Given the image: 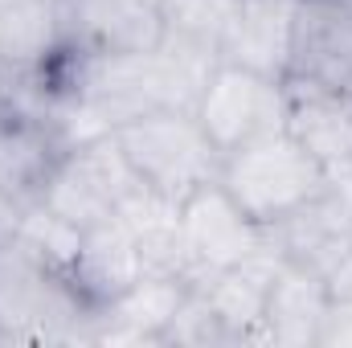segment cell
<instances>
[{"label": "cell", "mask_w": 352, "mask_h": 348, "mask_svg": "<svg viewBox=\"0 0 352 348\" xmlns=\"http://www.w3.org/2000/svg\"><path fill=\"white\" fill-rule=\"evenodd\" d=\"M278 266H283V254L270 242L254 259L197 283V295L221 320V328L230 332V345H263V312H266V295H270V283H274Z\"/></svg>", "instance_id": "obj_14"}, {"label": "cell", "mask_w": 352, "mask_h": 348, "mask_svg": "<svg viewBox=\"0 0 352 348\" xmlns=\"http://www.w3.org/2000/svg\"><path fill=\"white\" fill-rule=\"evenodd\" d=\"M62 50L58 0H0V70L33 74Z\"/></svg>", "instance_id": "obj_17"}, {"label": "cell", "mask_w": 352, "mask_h": 348, "mask_svg": "<svg viewBox=\"0 0 352 348\" xmlns=\"http://www.w3.org/2000/svg\"><path fill=\"white\" fill-rule=\"evenodd\" d=\"M140 184L144 180L135 176L123 148L107 131V135H94L87 144H74L62 156L58 173L50 176L45 197L37 205H45L50 213H58L62 221H70L78 230H90V226L115 217Z\"/></svg>", "instance_id": "obj_5"}, {"label": "cell", "mask_w": 352, "mask_h": 348, "mask_svg": "<svg viewBox=\"0 0 352 348\" xmlns=\"http://www.w3.org/2000/svg\"><path fill=\"white\" fill-rule=\"evenodd\" d=\"M62 45L82 54L156 50L164 37V0H58Z\"/></svg>", "instance_id": "obj_9"}, {"label": "cell", "mask_w": 352, "mask_h": 348, "mask_svg": "<svg viewBox=\"0 0 352 348\" xmlns=\"http://www.w3.org/2000/svg\"><path fill=\"white\" fill-rule=\"evenodd\" d=\"M0 332L8 345H94L98 312L62 270L12 238L0 246Z\"/></svg>", "instance_id": "obj_1"}, {"label": "cell", "mask_w": 352, "mask_h": 348, "mask_svg": "<svg viewBox=\"0 0 352 348\" xmlns=\"http://www.w3.org/2000/svg\"><path fill=\"white\" fill-rule=\"evenodd\" d=\"M287 131L324 164L332 180L352 176V98L349 90L287 83Z\"/></svg>", "instance_id": "obj_13"}, {"label": "cell", "mask_w": 352, "mask_h": 348, "mask_svg": "<svg viewBox=\"0 0 352 348\" xmlns=\"http://www.w3.org/2000/svg\"><path fill=\"white\" fill-rule=\"evenodd\" d=\"M0 87H4V74H0Z\"/></svg>", "instance_id": "obj_20"}, {"label": "cell", "mask_w": 352, "mask_h": 348, "mask_svg": "<svg viewBox=\"0 0 352 348\" xmlns=\"http://www.w3.org/2000/svg\"><path fill=\"white\" fill-rule=\"evenodd\" d=\"M287 83L352 90V0H299Z\"/></svg>", "instance_id": "obj_7"}, {"label": "cell", "mask_w": 352, "mask_h": 348, "mask_svg": "<svg viewBox=\"0 0 352 348\" xmlns=\"http://www.w3.org/2000/svg\"><path fill=\"white\" fill-rule=\"evenodd\" d=\"M180 238H184V274L192 287L270 246V230L242 213V205L221 188V180H209L180 201Z\"/></svg>", "instance_id": "obj_6"}, {"label": "cell", "mask_w": 352, "mask_h": 348, "mask_svg": "<svg viewBox=\"0 0 352 348\" xmlns=\"http://www.w3.org/2000/svg\"><path fill=\"white\" fill-rule=\"evenodd\" d=\"M66 152L70 144L50 115L0 98V188L21 209L45 197V184Z\"/></svg>", "instance_id": "obj_10"}, {"label": "cell", "mask_w": 352, "mask_h": 348, "mask_svg": "<svg viewBox=\"0 0 352 348\" xmlns=\"http://www.w3.org/2000/svg\"><path fill=\"white\" fill-rule=\"evenodd\" d=\"M140 279H144L140 242H135L131 226L119 213L98 221V226H90V230H82L78 254L70 262V283H74V291L87 299L94 312L115 303Z\"/></svg>", "instance_id": "obj_11"}, {"label": "cell", "mask_w": 352, "mask_h": 348, "mask_svg": "<svg viewBox=\"0 0 352 348\" xmlns=\"http://www.w3.org/2000/svg\"><path fill=\"white\" fill-rule=\"evenodd\" d=\"M332 316L328 283L303 266L283 259L263 312V345L307 348L324 340V324Z\"/></svg>", "instance_id": "obj_16"}, {"label": "cell", "mask_w": 352, "mask_h": 348, "mask_svg": "<svg viewBox=\"0 0 352 348\" xmlns=\"http://www.w3.org/2000/svg\"><path fill=\"white\" fill-rule=\"evenodd\" d=\"M295 12L299 0H234V17L221 37V62L287 78Z\"/></svg>", "instance_id": "obj_15"}, {"label": "cell", "mask_w": 352, "mask_h": 348, "mask_svg": "<svg viewBox=\"0 0 352 348\" xmlns=\"http://www.w3.org/2000/svg\"><path fill=\"white\" fill-rule=\"evenodd\" d=\"M111 135L123 148L135 176L152 193L168 197L176 205L184 197H192L201 184L221 176V152L213 148V140L205 135V127L192 111H180V107L152 111V115H140V119L115 127Z\"/></svg>", "instance_id": "obj_3"}, {"label": "cell", "mask_w": 352, "mask_h": 348, "mask_svg": "<svg viewBox=\"0 0 352 348\" xmlns=\"http://www.w3.org/2000/svg\"><path fill=\"white\" fill-rule=\"evenodd\" d=\"M21 213H25V209H21V205H16V201H12V197H8V193L0 188V246L16 238V226H21Z\"/></svg>", "instance_id": "obj_18"}, {"label": "cell", "mask_w": 352, "mask_h": 348, "mask_svg": "<svg viewBox=\"0 0 352 348\" xmlns=\"http://www.w3.org/2000/svg\"><path fill=\"white\" fill-rule=\"evenodd\" d=\"M0 74H4V70H0Z\"/></svg>", "instance_id": "obj_21"}, {"label": "cell", "mask_w": 352, "mask_h": 348, "mask_svg": "<svg viewBox=\"0 0 352 348\" xmlns=\"http://www.w3.org/2000/svg\"><path fill=\"white\" fill-rule=\"evenodd\" d=\"M192 115L201 119L205 135L226 160L230 152L287 127V78H270L234 62H217L197 94Z\"/></svg>", "instance_id": "obj_4"}, {"label": "cell", "mask_w": 352, "mask_h": 348, "mask_svg": "<svg viewBox=\"0 0 352 348\" xmlns=\"http://www.w3.org/2000/svg\"><path fill=\"white\" fill-rule=\"evenodd\" d=\"M0 345H8V340H4V332H0Z\"/></svg>", "instance_id": "obj_19"}, {"label": "cell", "mask_w": 352, "mask_h": 348, "mask_svg": "<svg viewBox=\"0 0 352 348\" xmlns=\"http://www.w3.org/2000/svg\"><path fill=\"white\" fill-rule=\"evenodd\" d=\"M270 242L287 262L328 279L344 254H352V176L332 180L291 217L270 226Z\"/></svg>", "instance_id": "obj_8"}, {"label": "cell", "mask_w": 352, "mask_h": 348, "mask_svg": "<svg viewBox=\"0 0 352 348\" xmlns=\"http://www.w3.org/2000/svg\"><path fill=\"white\" fill-rule=\"evenodd\" d=\"M192 283L180 274H144L98 312L94 345H164Z\"/></svg>", "instance_id": "obj_12"}, {"label": "cell", "mask_w": 352, "mask_h": 348, "mask_svg": "<svg viewBox=\"0 0 352 348\" xmlns=\"http://www.w3.org/2000/svg\"><path fill=\"white\" fill-rule=\"evenodd\" d=\"M221 188L242 205L246 217H254L263 230L291 217L299 205H307L316 193L332 184L324 164L283 127L263 140L230 152L221 160Z\"/></svg>", "instance_id": "obj_2"}]
</instances>
